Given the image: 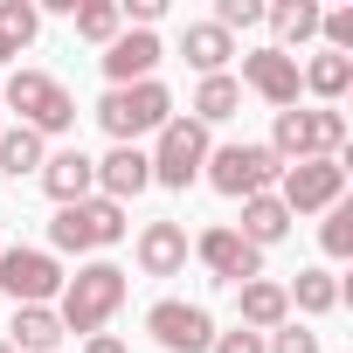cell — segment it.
I'll return each mask as SVG.
<instances>
[{
	"instance_id": "6da1fadb",
	"label": "cell",
	"mask_w": 353,
	"mask_h": 353,
	"mask_svg": "<svg viewBox=\"0 0 353 353\" xmlns=\"http://www.w3.org/2000/svg\"><path fill=\"white\" fill-rule=\"evenodd\" d=\"M125 270L118 263H83L77 277H63V298H56V319H63V332H104L111 319H118V305H125Z\"/></svg>"
},
{
	"instance_id": "7a4b0ae2",
	"label": "cell",
	"mask_w": 353,
	"mask_h": 353,
	"mask_svg": "<svg viewBox=\"0 0 353 353\" xmlns=\"http://www.w3.org/2000/svg\"><path fill=\"white\" fill-rule=\"evenodd\" d=\"M166 118H173V90H166L159 77H145V83H118V90L97 97V125L111 132V145H139V139L159 132Z\"/></svg>"
},
{
	"instance_id": "3957f363",
	"label": "cell",
	"mask_w": 353,
	"mask_h": 353,
	"mask_svg": "<svg viewBox=\"0 0 353 353\" xmlns=\"http://www.w3.org/2000/svg\"><path fill=\"white\" fill-rule=\"evenodd\" d=\"M0 104L21 111V125H28L35 139H56V132L77 125V97H70L63 77H49V70H14L8 83H0Z\"/></svg>"
},
{
	"instance_id": "277c9868",
	"label": "cell",
	"mask_w": 353,
	"mask_h": 353,
	"mask_svg": "<svg viewBox=\"0 0 353 353\" xmlns=\"http://www.w3.org/2000/svg\"><path fill=\"white\" fill-rule=\"evenodd\" d=\"M277 173H284V159H277L270 145L243 139V145H215V152H208L201 181H208L215 194H229V201H250V194H270V188H277Z\"/></svg>"
},
{
	"instance_id": "5b68a950",
	"label": "cell",
	"mask_w": 353,
	"mask_h": 353,
	"mask_svg": "<svg viewBox=\"0 0 353 353\" xmlns=\"http://www.w3.org/2000/svg\"><path fill=\"white\" fill-rule=\"evenodd\" d=\"M208 152H215L208 125H194V118H166V125H159V145L145 152V159H152V188H173V194H188V188L201 181Z\"/></svg>"
},
{
	"instance_id": "8992f818",
	"label": "cell",
	"mask_w": 353,
	"mask_h": 353,
	"mask_svg": "<svg viewBox=\"0 0 353 353\" xmlns=\"http://www.w3.org/2000/svg\"><path fill=\"white\" fill-rule=\"evenodd\" d=\"M339 145H346V118L325 111V104H312V111H277V125H270V152H277L284 166H298V159H339Z\"/></svg>"
},
{
	"instance_id": "52a82bcc",
	"label": "cell",
	"mask_w": 353,
	"mask_h": 353,
	"mask_svg": "<svg viewBox=\"0 0 353 353\" xmlns=\"http://www.w3.org/2000/svg\"><path fill=\"white\" fill-rule=\"evenodd\" d=\"M125 208L118 201H104V194H90V201H77V208H56V222H49V243L56 250H70V256H90V250H111V243H125Z\"/></svg>"
},
{
	"instance_id": "ba28073f",
	"label": "cell",
	"mask_w": 353,
	"mask_h": 353,
	"mask_svg": "<svg viewBox=\"0 0 353 353\" xmlns=\"http://www.w3.org/2000/svg\"><path fill=\"white\" fill-rule=\"evenodd\" d=\"M270 194L291 208V222H298V215H325L332 201H346V166H339V159H298V166L277 173Z\"/></svg>"
},
{
	"instance_id": "9c48e42d",
	"label": "cell",
	"mask_w": 353,
	"mask_h": 353,
	"mask_svg": "<svg viewBox=\"0 0 353 353\" xmlns=\"http://www.w3.org/2000/svg\"><path fill=\"white\" fill-rule=\"evenodd\" d=\"M0 291H8L14 305H56V298H63V263H56V250H28V243L0 250Z\"/></svg>"
},
{
	"instance_id": "30bf717a",
	"label": "cell",
	"mask_w": 353,
	"mask_h": 353,
	"mask_svg": "<svg viewBox=\"0 0 353 353\" xmlns=\"http://www.w3.org/2000/svg\"><path fill=\"white\" fill-rule=\"evenodd\" d=\"M145 332H152L166 353H208V346H215L208 305H188V298H159V305L145 312Z\"/></svg>"
},
{
	"instance_id": "8fae6325",
	"label": "cell",
	"mask_w": 353,
	"mask_h": 353,
	"mask_svg": "<svg viewBox=\"0 0 353 353\" xmlns=\"http://www.w3.org/2000/svg\"><path fill=\"white\" fill-rule=\"evenodd\" d=\"M188 250L201 256V270H208L215 284H250V277H263V250H250L236 229H201Z\"/></svg>"
},
{
	"instance_id": "7c38bea8",
	"label": "cell",
	"mask_w": 353,
	"mask_h": 353,
	"mask_svg": "<svg viewBox=\"0 0 353 353\" xmlns=\"http://www.w3.org/2000/svg\"><path fill=\"white\" fill-rule=\"evenodd\" d=\"M243 90H256L270 111H298V56H284V49H250V56H243Z\"/></svg>"
},
{
	"instance_id": "4fadbf2b",
	"label": "cell",
	"mask_w": 353,
	"mask_h": 353,
	"mask_svg": "<svg viewBox=\"0 0 353 353\" xmlns=\"http://www.w3.org/2000/svg\"><path fill=\"white\" fill-rule=\"evenodd\" d=\"M42 194L56 201V208H77V201H90V188H97V159L83 152V145H63V152H49L42 159Z\"/></svg>"
},
{
	"instance_id": "5bb4252c",
	"label": "cell",
	"mask_w": 353,
	"mask_h": 353,
	"mask_svg": "<svg viewBox=\"0 0 353 353\" xmlns=\"http://www.w3.org/2000/svg\"><path fill=\"white\" fill-rule=\"evenodd\" d=\"M132 256H139L145 277H181L188 270V229L181 222H145L132 236Z\"/></svg>"
},
{
	"instance_id": "9a60e30c",
	"label": "cell",
	"mask_w": 353,
	"mask_h": 353,
	"mask_svg": "<svg viewBox=\"0 0 353 353\" xmlns=\"http://www.w3.org/2000/svg\"><path fill=\"white\" fill-rule=\"evenodd\" d=\"M159 56H166V49H159L152 28H125V35L104 49V77H111V90H118V83H145V77L159 70Z\"/></svg>"
},
{
	"instance_id": "2e32d148",
	"label": "cell",
	"mask_w": 353,
	"mask_h": 353,
	"mask_svg": "<svg viewBox=\"0 0 353 353\" xmlns=\"http://www.w3.org/2000/svg\"><path fill=\"white\" fill-rule=\"evenodd\" d=\"M145 188H152V159H145L139 145H111V152L97 159V194H104V201L125 208V201L145 194Z\"/></svg>"
},
{
	"instance_id": "e0dca14e",
	"label": "cell",
	"mask_w": 353,
	"mask_h": 353,
	"mask_svg": "<svg viewBox=\"0 0 353 353\" xmlns=\"http://www.w3.org/2000/svg\"><path fill=\"white\" fill-rule=\"evenodd\" d=\"M236 319H243V332H277V325L291 319L284 284H277V277H250V284H236Z\"/></svg>"
},
{
	"instance_id": "ac0fdd59",
	"label": "cell",
	"mask_w": 353,
	"mask_h": 353,
	"mask_svg": "<svg viewBox=\"0 0 353 353\" xmlns=\"http://www.w3.org/2000/svg\"><path fill=\"white\" fill-rule=\"evenodd\" d=\"M8 346H14V353H56V346H63V319H56V305H14V319H8Z\"/></svg>"
},
{
	"instance_id": "d6986e66",
	"label": "cell",
	"mask_w": 353,
	"mask_h": 353,
	"mask_svg": "<svg viewBox=\"0 0 353 353\" xmlns=\"http://www.w3.org/2000/svg\"><path fill=\"white\" fill-rule=\"evenodd\" d=\"M298 90H312L325 111L353 90V56H332V49H319L312 63H298Z\"/></svg>"
},
{
	"instance_id": "ffe728a7",
	"label": "cell",
	"mask_w": 353,
	"mask_h": 353,
	"mask_svg": "<svg viewBox=\"0 0 353 353\" xmlns=\"http://www.w3.org/2000/svg\"><path fill=\"white\" fill-rule=\"evenodd\" d=\"M250 250H270V243H284L291 236V208L277 201V194H250L243 201V229H236Z\"/></svg>"
},
{
	"instance_id": "44dd1931",
	"label": "cell",
	"mask_w": 353,
	"mask_h": 353,
	"mask_svg": "<svg viewBox=\"0 0 353 353\" xmlns=\"http://www.w3.org/2000/svg\"><path fill=\"white\" fill-rule=\"evenodd\" d=\"M181 56H188L201 77H222V63L236 56V35H222L215 21H188V35H181Z\"/></svg>"
},
{
	"instance_id": "7402d4cb",
	"label": "cell",
	"mask_w": 353,
	"mask_h": 353,
	"mask_svg": "<svg viewBox=\"0 0 353 353\" xmlns=\"http://www.w3.org/2000/svg\"><path fill=\"white\" fill-rule=\"evenodd\" d=\"M263 21L277 28V42H270V49H284V56H291L298 42H312V35H319V8H312V0H277V8H263Z\"/></svg>"
},
{
	"instance_id": "603a6c76",
	"label": "cell",
	"mask_w": 353,
	"mask_h": 353,
	"mask_svg": "<svg viewBox=\"0 0 353 353\" xmlns=\"http://www.w3.org/2000/svg\"><path fill=\"white\" fill-rule=\"evenodd\" d=\"M35 35H42V8L35 0H0V63H14Z\"/></svg>"
},
{
	"instance_id": "cb8c5ba5",
	"label": "cell",
	"mask_w": 353,
	"mask_h": 353,
	"mask_svg": "<svg viewBox=\"0 0 353 353\" xmlns=\"http://www.w3.org/2000/svg\"><path fill=\"white\" fill-rule=\"evenodd\" d=\"M243 111V83L222 70V77H201V90H194V125H222V118H236Z\"/></svg>"
},
{
	"instance_id": "d4e9b609",
	"label": "cell",
	"mask_w": 353,
	"mask_h": 353,
	"mask_svg": "<svg viewBox=\"0 0 353 353\" xmlns=\"http://www.w3.org/2000/svg\"><path fill=\"white\" fill-rule=\"evenodd\" d=\"M284 298H291V312L325 319V312L339 305V277H332V270H298V284H284Z\"/></svg>"
},
{
	"instance_id": "484cf974",
	"label": "cell",
	"mask_w": 353,
	"mask_h": 353,
	"mask_svg": "<svg viewBox=\"0 0 353 353\" xmlns=\"http://www.w3.org/2000/svg\"><path fill=\"white\" fill-rule=\"evenodd\" d=\"M42 159H49V145L28 125H0V166H8L14 181H21V173H42Z\"/></svg>"
},
{
	"instance_id": "4316f807",
	"label": "cell",
	"mask_w": 353,
	"mask_h": 353,
	"mask_svg": "<svg viewBox=\"0 0 353 353\" xmlns=\"http://www.w3.org/2000/svg\"><path fill=\"white\" fill-rule=\"evenodd\" d=\"M70 21H77V35H83V42H104V49L125 35V14H118V0H83V8H77Z\"/></svg>"
},
{
	"instance_id": "83f0119b",
	"label": "cell",
	"mask_w": 353,
	"mask_h": 353,
	"mask_svg": "<svg viewBox=\"0 0 353 353\" xmlns=\"http://www.w3.org/2000/svg\"><path fill=\"white\" fill-rule=\"evenodd\" d=\"M319 243H325V256H332V263H346V256H353V208H346V201H332V208H325Z\"/></svg>"
},
{
	"instance_id": "f1b7e54d",
	"label": "cell",
	"mask_w": 353,
	"mask_h": 353,
	"mask_svg": "<svg viewBox=\"0 0 353 353\" xmlns=\"http://www.w3.org/2000/svg\"><path fill=\"white\" fill-rule=\"evenodd\" d=\"M263 353H319V332H312V325H298V319H284V325L263 339Z\"/></svg>"
},
{
	"instance_id": "f546056e",
	"label": "cell",
	"mask_w": 353,
	"mask_h": 353,
	"mask_svg": "<svg viewBox=\"0 0 353 353\" xmlns=\"http://www.w3.org/2000/svg\"><path fill=\"white\" fill-rule=\"evenodd\" d=\"M263 21V0H215V28L236 35V28H256Z\"/></svg>"
},
{
	"instance_id": "4dcf8cb0",
	"label": "cell",
	"mask_w": 353,
	"mask_h": 353,
	"mask_svg": "<svg viewBox=\"0 0 353 353\" xmlns=\"http://www.w3.org/2000/svg\"><path fill=\"white\" fill-rule=\"evenodd\" d=\"M118 14H125V28H152L166 14V0H118Z\"/></svg>"
},
{
	"instance_id": "1f68e13d",
	"label": "cell",
	"mask_w": 353,
	"mask_h": 353,
	"mask_svg": "<svg viewBox=\"0 0 353 353\" xmlns=\"http://www.w3.org/2000/svg\"><path fill=\"white\" fill-rule=\"evenodd\" d=\"M208 353H263V332H243V325H236V332H215Z\"/></svg>"
},
{
	"instance_id": "d6a6232c",
	"label": "cell",
	"mask_w": 353,
	"mask_h": 353,
	"mask_svg": "<svg viewBox=\"0 0 353 353\" xmlns=\"http://www.w3.org/2000/svg\"><path fill=\"white\" fill-rule=\"evenodd\" d=\"M83 353H125V339H111V332H90V339H83Z\"/></svg>"
},
{
	"instance_id": "836d02e7",
	"label": "cell",
	"mask_w": 353,
	"mask_h": 353,
	"mask_svg": "<svg viewBox=\"0 0 353 353\" xmlns=\"http://www.w3.org/2000/svg\"><path fill=\"white\" fill-rule=\"evenodd\" d=\"M0 353H14V346H8V339H0Z\"/></svg>"
}]
</instances>
